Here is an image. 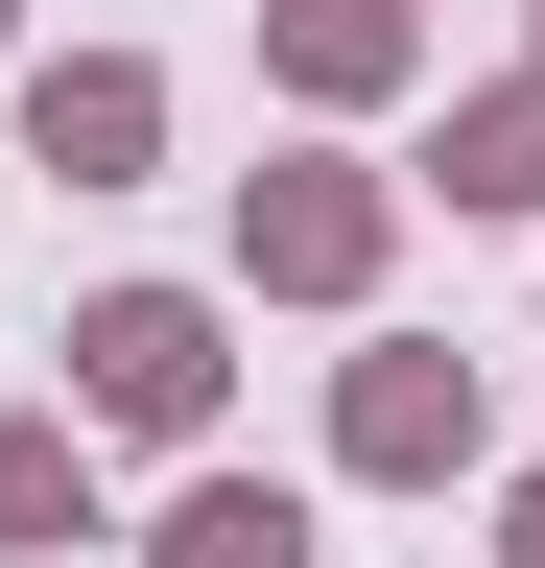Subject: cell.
<instances>
[{
    "instance_id": "cell-5",
    "label": "cell",
    "mask_w": 545,
    "mask_h": 568,
    "mask_svg": "<svg viewBox=\"0 0 545 568\" xmlns=\"http://www.w3.org/2000/svg\"><path fill=\"white\" fill-rule=\"evenodd\" d=\"M166 568H309V497L285 474H190L166 497Z\"/></svg>"
},
{
    "instance_id": "cell-3",
    "label": "cell",
    "mask_w": 545,
    "mask_h": 568,
    "mask_svg": "<svg viewBox=\"0 0 545 568\" xmlns=\"http://www.w3.org/2000/svg\"><path fill=\"white\" fill-rule=\"evenodd\" d=\"M143 71H24V142H48V166H72V190H119V166H143Z\"/></svg>"
},
{
    "instance_id": "cell-6",
    "label": "cell",
    "mask_w": 545,
    "mask_h": 568,
    "mask_svg": "<svg viewBox=\"0 0 545 568\" xmlns=\"http://www.w3.org/2000/svg\"><path fill=\"white\" fill-rule=\"evenodd\" d=\"M451 190H474V213H545V95H474V119H451Z\"/></svg>"
},
{
    "instance_id": "cell-8",
    "label": "cell",
    "mask_w": 545,
    "mask_h": 568,
    "mask_svg": "<svg viewBox=\"0 0 545 568\" xmlns=\"http://www.w3.org/2000/svg\"><path fill=\"white\" fill-rule=\"evenodd\" d=\"M285 48H309V95H356V71H403V0H309Z\"/></svg>"
},
{
    "instance_id": "cell-9",
    "label": "cell",
    "mask_w": 545,
    "mask_h": 568,
    "mask_svg": "<svg viewBox=\"0 0 545 568\" xmlns=\"http://www.w3.org/2000/svg\"><path fill=\"white\" fill-rule=\"evenodd\" d=\"M522 568H545V474H522Z\"/></svg>"
},
{
    "instance_id": "cell-2",
    "label": "cell",
    "mask_w": 545,
    "mask_h": 568,
    "mask_svg": "<svg viewBox=\"0 0 545 568\" xmlns=\"http://www.w3.org/2000/svg\"><path fill=\"white\" fill-rule=\"evenodd\" d=\"M474 450V379L451 355H356V474H451Z\"/></svg>"
},
{
    "instance_id": "cell-4",
    "label": "cell",
    "mask_w": 545,
    "mask_h": 568,
    "mask_svg": "<svg viewBox=\"0 0 545 568\" xmlns=\"http://www.w3.org/2000/svg\"><path fill=\"white\" fill-rule=\"evenodd\" d=\"M380 261V190L356 166H285V190H261V284H356Z\"/></svg>"
},
{
    "instance_id": "cell-1",
    "label": "cell",
    "mask_w": 545,
    "mask_h": 568,
    "mask_svg": "<svg viewBox=\"0 0 545 568\" xmlns=\"http://www.w3.org/2000/svg\"><path fill=\"white\" fill-rule=\"evenodd\" d=\"M72 379H95V426H214V308L119 284V308H72Z\"/></svg>"
},
{
    "instance_id": "cell-7",
    "label": "cell",
    "mask_w": 545,
    "mask_h": 568,
    "mask_svg": "<svg viewBox=\"0 0 545 568\" xmlns=\"http://www.w3.org/2000/svg\"><path fill=\"white\" fill-rule=\"evenodd\" d=\"M95 497H72V426H0V545H72Z\"/></svg>"
}]
</instances>
